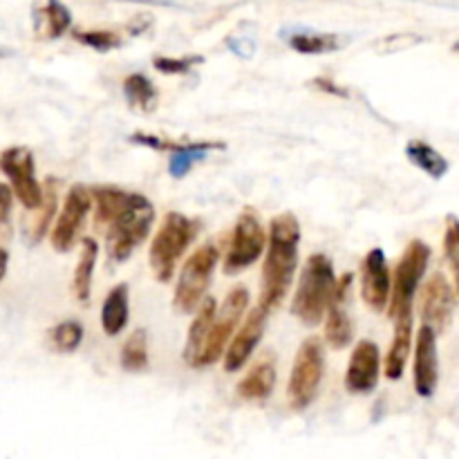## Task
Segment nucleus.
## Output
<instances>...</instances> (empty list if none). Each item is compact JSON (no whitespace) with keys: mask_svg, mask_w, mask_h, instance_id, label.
I'll list each match as a JSON object with an SVG mask.
<instances>
[{"mask_svg":"<svg viewBox=\"0 0 459 459\" xmlns=\"http://www.w3.org/2000/svg\"><path fill=\"white\" fill-rule=\"evenodd\" d=\"M94 197V227L106 229L115 222L117 218L130 211L133 206L142 204L148 197L142 193L124 191L119 186H92Z\"/></svg>","mask_w":459,"mask_h":459,"instance_id":"18","label":"nucleus"},{"mask_svg":"<svg viewBox=\"0 0 459 459\" xmlns=\"http://www.w3.org/2000/svg\"><path fill=\"white\" fill-rule=\"evenodd\" d=\"M406 155H408V160H411L417 169L424 170L429 178L442 179L444 175L448 173L446 157H444L439 151H435L433 146H429L426 142H420V139H415V142H408Z\"/></svg>","mask_w":459,"mask_h":459,"instance_id":"25","label":"nucleus"},{"mask_svg":"<svg viewBox=\"0 0 459 459\" xmlns=\"http://www.w3.org/2000/svg\"><path fill=\"white\" fill-rule=\"evenodd\" d=\"M453 49H455V52H459V40H457L455 45H453Z\"/></svg>","mask_w":459,"mask_h":459,"instance_id":"37","label":"nucleus"},{"mask_svg":"<svg viewBox=\"0 0 459 459\" xmlns=\"http://www.w3.org/2000/svg\"><path fill=\"white\" fill-rule=\"evenodd\" d=\"M273 385H276V366L272 359H263L255 363L249 372L238 384V397L251 403H263L272 397Z\"/></svg>","mask_w":459,"mask_h":459,"instance_id":"20","label":"nucleus"},{"mask_svg":"<svg viewBox=\"0 0 459 459\" xmlns=\"http://www.w3.org/2000/svg\"><path fill=\"white\" fill-rule=\"evenodd\" d=\"M72 36L81 45L97 49V52H110V49H117L124 43L121 34H117L112 30H74Z\"/></svg>","mask_w":459,"mask_h":459,"instance_id":"32","label":"nucleus"},{"mask_svg":"<svg viewBox=\"0 0 459 459\" xmlns=\"http://www.w3.org/2000/svg\"><path fill=\"white\" fill-rule=\"evenodd\" d=\"M430 263V247L424 240L408 242L406 251L399 258L393 276V296H390L388 312L394 321L412 318V299L417 294L421 278Z\"/></svg>","mask_w":459,"mask_h":459,"instance_id":"4","label":"nucleus"},{"mask_svg":"<svg viewBox=\"0 0 459 459\" xmlns=\"http://www.w3.org/2000/svg\"><path fill=\"white\" fill-rule=\"evenodd\" d=\"M264 245H267V233H264L263 220L258 211L247 206L236 220L231 242H229L227 255H224L222 272L227 276H238L245 269H249L255 260L263 255Z\"/></svg>","mask_w":459,"mask_h":459,"instance_id":"7","label":"nucleus"},{"mask_svg":"<svg viewBox=\"0 0 459 459\" xmlns=\"http://www.w3.org/2000/svg\"><path fill=\"white\" fill-rule=\"evenodd\" d=\"M200 231V224L195 220L186 218L184 213L170 211L166 213L160 231L155 233L148 251V263H151L152 273L160 282H170L178 269L179 258L186 254L188 245Z\"/></svg>","mask_w":459,"mask_h":459,"instance_id":"3","label":"nucleus"},{"mask_svg":"<svg viewBox=\"0 0 459 459\" xmlns=\"http://www.w3.org/2000/svg\"><path fill=\"white\" fill-rule=\"evenodd\" d=\"M152 220H155V209H152L151 200L133 206L121 218H117L106 231L108 258L112 263H126L134 254V249L143 245L151 233Z\"/></svg>","mask_w":459,"mask_h":459,"instance_id":"8","label":"nucleus"},{"mask_svg":"<svg viewBox=\"0 0 459 459\" xmlns=\"http://www.w3.org/2000/svg\"><path fill=\"white\" fill-rule=\"evenodd\" d=\"M12 197H16V195H13L12 186H9V184H3V186H0V227H3L4 238L9 236V215H12Z\"/></svg>","mask_w":459,"mask_h":459,"instance_id":"35","label":"nucleus"},{"mask_svg":"<svg viewBox=\"0 0 459 459\" xmlns=\"http://www.w3.org/2000/svg\"><path fill=\"white\" fill-rule=\"evenodd\" d=\"M299 218L290 211L278 213L269 224V249L264 255L263 281H260V305L269 312H273L290 291L299 264Z\"/></svg>","mask_w":459,"mask_h":459,"instance_id":"1","label":"nucleus"},{"mask_svg":"<svg viewBox=\"0 0 459 459\" xmlns=\"http://www.w3.org/2000/svg\"><path fill=\"white\" fill-rule=\"evenodd\" d=\"M56 182H54L52 178H48L43 184V202L34 209V220H31L30 229H27L31 242H40L45 233H48L49 224H52L54 220V213H56Z\"/></svg>","mask_w":459,"mask_h":459,"instance_id":"26","label":"nucleus"},{"mask_svg":"<svg viewBox=\"0 0 459 459\" xmlns=\"http://www.w3.org/2000/svg\"><path fill=\"white\" fill-rule=\"evenodd\" d=\"M412 348V318H403V321H394V339L390 343L388 354H385L384 370L390 381L402 379L403 370H406L408 357H411Z\"/></svg>","mask_w":459,"mask_h":459,"instance_id":"21","label":"nucleus"},{"mask_svg":"<svg viewBox=\"0 0 459 459\" xmlns=\"http://www.w3.org/2000/svg\"><path fill=\"white\" fill-rule=\"evenodd\" d=\"M381 354L379 345L370 339L359 341L345 372V388L352 394H370L379 384Z\"/></svg>","mask_w":459,"mask_h":459,"instance_id":"15","label":"nucleus"},{"mask_svg":"<svg viewBox=\"0 0 459 459\" xmlns=\"http://www.w3.org/2000/svg\"><path fill=\"white\" fill-rule=\"evenodd\" d=\"M220 260V251L213 242H204L191 258L184 263L179 272V281L175 285L173 307L182 314H193L206 299V290L211 285V276Z\"/></svg>","mask_w":459,"mask_h":459,"instance_id":"6","label":"nucleus"},{"mask_svg":"<svg viewBox=\"0 0 459 459\" xmlns=\"http://www.w3.org/2000/svg\"><path fill=\"white\" fill-rule=\"evenodd\" d=\"M314 85H316L318 90H323V92L336 94V97H348V92H345L341 85H334V81L330 79H314Z\"/></svg>","mask_w":459,"mask_h":459,"instance_id":"36","label":"nucleus"},{"mask_svg":"<svg viewBox=\"0 0 459 459\" xmlns=\"http://www.w3.org/2000/svg\"><path fill=\"white\" fill-rule=\"evenodd\" d=\"M269 309L263 305H255L249 314L245 316V321L238 327L236 336L229 343L227 352H224V370L227 372H238L247 361L251 359L254 350L258 348V343L263 341L264 327L269 321Z\"/></svg>","mask_w":459,"mask_h":459,"instance_id":"13","label":"nucleus"},{"mask_svg":"<svg viewBox=\"0 0 459 459\" xmlns=\"http://www.w3.org/2000/svg\"><path fill=\"white\" fill-rule=\"evenodd\" d=\"M0 169L7 178L16 200L25 206L27 211H34L43 202V186L36 179L34 155L25 146L4 148L0 155Z\"/></svg>","mask_w":459,"mask_h":459,"instance_id":"10","label":"nucleus"},{"mask_svg":"<svg viewBox=\"0 0 459 459\" xmlns=\"http://www.w3.org/2000/svg\"><path fill=\"white\" fill-rule=\"evenodd\" d=\"M224 143L220 142H186L179 151L170 152L169 170L173 178H184L195 161L204 160L206 152L222 151Z\"/></svg>","mask_w":459,"mask_h":459,"instance_id":"27","label":"nucleus"},{"mask_svg":"<svg viewBox=\"0 0 459 459\" xmlns=\"http://www.w3.org/2000/svg\"><path fill=\"white\" fill-rule=\"evenodd\" d=\"M412 381L420 397L430 399L439 381V357H437V332L430 325H421L415 341V363H412Z\"/></svg>","mask_w":459,"mask_h":459,"instance_id":"14","label":"nucleus"},{"mask_svg":"<svg viewBox=\"0 0 459 459\" xmlns=\"http://www.w3.org/2000/svg\"><path fill=\"white\" fill-rule=\"evenodd\" d=\"M444 254L451 263L453 278H455L457 296H459V218L448 215L446 218V233H444Z\"/></svg>","mask_w":459,"mask_h":459,"instance_id":"33","label":"nucleus"},{"mask_svg":"<svg viewBox=\"0 0 459 459\" xmlns=\"http://www.w3.org/2000/svg\"><path fill=\"white\" fill-rule=\"evenodd\" d=\"M290 48L299 54H330L341 48L336 34H316V31H300L290 36Z\"/></svg>","mask_w":459,"mask_h":459,"instance_id":"30","label":"nucleus"},{"mask_svg":"<svg viewBox=\"0 0 459 459\" xmlns=\"http://www.w3.org/2000/svg\"><path fill=\"white\" fill-rule=\"evenodd\" d=\"M361 296L372 312H385L393 296V276L384 249H370L361 264Z\"/></svg>","mask_w":459,"mask_h":459,"instance_id":"12","label":"nucleus"},{"mask_svg":"<svg viewBox=\"0 0 459 459\" xmlns=\"http://www.w3.org/2000/svg\"><path fill=\"white\" fill-rule=\"evenodd\" d=\"M128 285L119 282V285L112 287L108 291L106 300H103L101 307V327L108 336H117L124 332V327L128 325V314H130V303H128Z\"/></svg>","mask_w":459,"mask_h":459,"instance_id":"22","label":"nucleus"},{"mask_svg":"<svg viewBox=\"0 0 459 459\" xmlns=\"http://www.w3.org/2000/svg\"><path fill=\"white\" fill-rule=\"evenodd\" d=\"M339 281L334 276V264L325 254H312L305 263L303 273H300L299 290H296L294 303H291V314L299 318L303 325L316 327L325 318L330 309L332 299Z\"/></svg>","mask_w":459,"mask_h":459,"instance_id":"2","label":"nucleus"},{"mask_svg":"<svg viewBox=\"0 0 459 459\" xmlns=\"http://www.w3.org/2000/svg\"><path fill=\"white\" fill-rule=\"evenodd\" d=\"M124 94L128 106L139 112H152L157 108V99H160V92H157L155 83H152L148 76L139 74V72L126 76Z\"/></svg>","mask_w":459,"mask_h":459,"instance_id":"24","label":"nucleus"},{"mask_svg":"<svg viewBox=\"0 0 459 459\" xmlns=\"http://www.w3.org/2000/svg\"><path fill=\"white\" fill-rule=\"evenodd\" d=\"M48 341L58 354H70L83 341V325L79 321H61L48 332Z\"/></svg>","mask_w":459,"mask_h":459,"instance_id":"31","label":"nucleus"},{"mask_svg":"<svg viewBox=\"0 0 459 459\" xmlns=\"http://www.w3.org/2000/svg\"><path fill=\"white\" fill-rule=\"evenodd\" d=\"M97 258H99V245L92 240V238H85V240L81 242L79 263H76L74 278H72V291H74V296L79 299V303H88L90 300Z\"/></svg>","mask_w":459,"mask_h":459,"instance_id":"23","label":"nucleus"},{"mask_svg":"<svg viewBox=\"0 0 459 459\" xmlns=\"http://www.w3.org/2000/svg\"><path fill=\"white\" fill-rule=\"evenodd\" d=\"M323 372H325L323 341L318 336H309L296 352L290 385H287V394H290V403L294 411H305L312 406L321 390Z\"/></svg>","mask_w":459,"mask_h":459,"instance_id":"5","label":"nucleus"},{"mask_svg":"<svg viewBox=\"0 0 459 459\" xmlns=\"http://www.w3.org/2000/svg\"><path fill=\"white\" fill-rule=\"evenodd\" d=\"M350 287H352V273H343L325 314V341L334 350L348 348L354 339L352 318H350Z\"/></svg>","mask_w":459,"mask_h":459,"instance_id":"16","label":"nucleus"},{"mask_svg":"<svg viewBox=\"0 0 459 459\" xmlns=\"http://www.w3.org/2000/svg\"><path fill=\"white\" fill-rule=\"evenodd\" d=\"M121 368L126 372H143L148 368V336L143 330H134L121 348Z\"/></svg>","mask_w":459,"mask_h":459,"instance_id":"29","label":"nucleus"},{"mask_svg":"<svg viewBox=\"0 0 459 459\" xmlns=\"http://www.w3.org/2000/svg\"><path fill=\"white\" fill-rule=\"evenodd\" d=\"M247 307H249V291H247V287H233L227 294V299H224V303L218 307L213 327H211V334L206 339V345L202 350L200 359H197L195 368L213 366L227 352L229 343H231L233 334H236V327L240 325L242 314H245Z\"/></svg>","mask_w":459,"mask_h":459,"instance_id":"9","label":"nucleus"},{"mask_svg":"<svg viewBox=\"0 0 459 459\" xmlns=\"http://www.w3.org/2000/svg\"><path fill=\"white\" fill-rule=\"evenodd\" d=\"M455 303L457 299L453 287L448 285V281L442 273H435L424 287V296H421V318H424L426 325H430L439 334L451 323Z\"/></svg>","mask_w":459,"mask_h":459,"instance_id":"17","label":"nucleus"},{"mask_svg":"<svg viewBox=\"0 0 459 459\" xmlns=\"http://www.w3.org/2000/svg\"><path fill=\"white\" fill-rule=\"evenodd\" d=\"M40 27L45 30L48 39H58L65 34L72 25V13L61 0H45L43 7L39 9Z\"/></svg>","mask_w":459,"mask_h":459,"instance_id":"28","label":"nucleus"},{"mask_svg":"<svg viewBox=\"0 0 459 459\" xmlns=\"http://www.w3.org/2000/svg\"><path fill=\"white\" fill-rule=\"evenodd\" d=\"M92 188H85L83 184H76L67 191L65 202L61 206L56 224L52 229V247L58 254H67L74 247L81 229H83L85 218L92 209Z\"/></svg>","mask_w":459,"mask_h":459,"instance_id":"11","label":"nucleus"},{"mask_svg":"<svg viewBox=\"0 0 459 459\" xmlns=\"http://www.w3.org/2000/svg\"><path fill=\"white\" fill-rule=\"evenodd\" d=\"M204 58L197 56V54H191V56L173 58V56H155V70H160L161 74H186L188 70L202 63Z\"/></svg>","mask_w":459,"mask_h":459,"instance_id":"34","label":"nucleus"},{"mask_svg":"<svg viewBox=\"0 0 459 459\" xmlns=\"http://www.w3.org/2000/svg\"><path fill=\"white\" fill-rule=\"evenodd\" d=\"M215 314H218V303H215V299L202 300V305L197 307L195 318H193L191 327H188L186 345H184V361L191 368H195L197 359H200L202 350H204L206 339H209L211 334V327H213Z\"/></svg>","mask_w":459,"mask_h":459,"instance_id":"19","label":"nucleus"}]
</instances>
